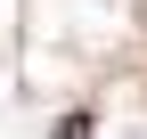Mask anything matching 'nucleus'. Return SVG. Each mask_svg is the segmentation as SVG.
Segmentation results:
<instances>
[{
  "label": "nucleus",
  "instance_id": "f257e3e1",
  "mask_svg": "<svg viewBox=\"0 0 147 139\" xmlns=\"http://www.w3.org/2000/svg\"><path fill=\"white\" fill-rule=\"evenodd\" d=\"M49 139H90V115H65V123L49 131Z\"/></svg>",
  "mask_w": 147,
  "mask_h": 139
}]
</instances>
